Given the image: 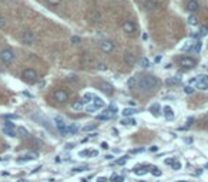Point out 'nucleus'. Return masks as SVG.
<instances>
[{"mask_svg":"<svg viewBox=\"0 0 208 182\" xmlns=\"http://www.w3.org/2000/svg\"><path fill=\"white\" fill-rule=\"evenodd\" d=\"M193 121H194V118L191 117V118H188V121H187V127H189L191 124H193Z\"/></svg>","mask_w":208,"mask_h":182,"instance_id":"50","label":"nucleus"},{"mask_svg":"<svg viewBox=\"0 0 208 182\" xmlns=\"http://www.w3.org/2000/svg\"><path fill=\"white\" fill-rule=\"evenodd\" d=\"M74 142H68V144H66V149H72V148H74Z\"/></svg>","mask_w":208,"mask_h":182,"instance_id":"48","label":"nucleus"},{"mask_svg":"<svg viewBox=\"0 0 208 182\" xmlns=\"http://www.w3.org/2000/svg\"><path fill=\"white\" fill-rule=\"evenodd\" d=\"M193 46H194V43H191V41H187V43L184 44L183 47H181V50H183V51H191Z\"/></svg>","mask_w":208,"mask_h":182,"instance_id":"29","label":"nucleus"},{"mask_svg":"<svg viewBox=\"0 0 208 182\" xmlns=\"http://www.w3.org/2000/svg\"><path fill=\"white\" fill-rule=\"evenodd\" d=\"M150 168L151 167H137V168H134V174L136 175H138V176H143V175H146L147 172L150 171Z\"/></svg>","mask_w":208,"mask_h":182,"instance_id":"12","label":"nucleus"},{"mask_svg":"<svg viewBox=\"0 0 208 182\" xmlns=\"http://www.w3.org/2000/svg\"><path fill=\"white\" fill-rule=\"evenodd\" d=\"M46 2L50 6H60L61 4V0H46Z\"/></svg>","mask_w":208,"mask_h":182,"instance_id":"34","label":"nucleus"},{"mask_svg":"<svg viewBox=\"0 0 208 182\" xmlns=\"http://www.w3.org/2000/svg\"><path fill=\"white\" fill-rule=\"evenodd\" d=\"M150 111H151L152 115H158L160 114V104H158V102L152 104L151 107H150Z\"/></svg>","mask_w":208,"mask_h":182,"instance_id":"23","label":"nucleus"},{"mask_svg":"<svg viewBox=\"0 0 208 182\" xmlns=\"http://www.w3.org/2000/svg\"><path fill=\"white\" fill-rule=\"evenodd\" d=\"M101 148L103 149H107V148H109V144H107V142H101Z\"/></svg>","mask_w":208,"mask_h":182,"instance_id":"49","label":"nucleus"},{"mask_svg":"<svg viewBox=\"0 0 208 182\" xmlns=\"http://www.w3.org/2000/svg\"><path fill=\"white\" fill-rule=\"evenodd\" d=\"M141 152H144V148H137V149H133V151H131V154H141Z\"/></svg>","mask_w":208,"mask_h":182,"instance_id":"45","label":"nucleus"},{"mask_svg":"<svg viewBox=\"0 0 208 182\" xmlns=\"http://www.w3.org/2000/svg\"><path fill=\"white\" fill-rule=\"evenodd\" d=\"M22 41L26 44V46H31V44L36 43V36H34L33 31L26 30V31H23V34H22Z\"/></svg>","mask_w":208,"mask_h":182,"instance_id":"6","label":"nucleus"},{"mask_svg":"<svg viewBox=\"0 0 208 182\" xmlns=\"http://www.w3.org/2000/svg\"><path fill=\"white\" fill-rule=\"evenodd\" d=\"M17 182H27V179H19Z\"/></svg>","mask_w":208,"mask_h":182,"instance_id":"58","label":"nucleus"},{"mask_svg":"<svg viewBox=\"0 0 208 182\" xmlns=\"http://www.w3.org/2000/svg\"><path fill=\"white\" fill-rule=\"evenodd\" d=\"M111 179L114 182H124V176H121V175H115V176H113Z\"/></svg>","mask_w":208,"mask_h":182,"instance_id":"39","label":"nucleus"},{"mask_svg":"<svg viewBox=\"0 0 208 182\" xmlns=\"http://www.w3.org/2000/svg\"><path fill=\"white\" fill-rule=\"evenodd\" d=\"M22 78L26 81V83L34 84L39 80V74H37V71L33 70V68H26V70H23V73H22Z\"/></svg>","mask_w":208,"mask_h":182,"instance_id":"2","label":"nucleus"},{"mask_svg":"<svg viewBox=\"0 0 208 182\" xmlns=\"http://www.w3.org/2000/svg\"><path fill=\"white\" fill-rule=\"evenodd\" d=\"M140 65H141V67H144V68L150 67V60L147 59V57H143V59L140 60Z\"/></svg>","mask_w":208,"mask_h":182,"instance_id":"31","label":"nucleus"},{"mask_svg":"<svg viewBox=\"0 0 208 182\" xmlns=\"http://www.w3.org/2000/svg\"><path fill=\"white\" fill-rule=\"evenodd\" d=\"M3 133L6 134V135H9V137H16V135H17V134H16V131L13 130V128H6V127L3 128Z\"/></svg>","mask_w":208,"mask_h":182,"instance_id":"27","label":"nucleus"},{"mask_svg":"<svg viewBox=\"0 0 208 182\" xmlns=\"http://www.w3.org/2000/svg\"><path fill=\"white\" fill-rule=\"evenodd\" d=\"M205 168H207V169H208V164H207V165H205Z\"/></svg>","mask_w":208,"mask_h":182,"instance_id":"59","label":"nucleus"},{"mask_svg":"<svg viewBox=\"0 0 208 182\" xmlns=\"http://www.w3.org/2000/svg\"><path fill=\"white\" fill-rule=\"evenodd\" d=\"M94 130H97V124H88V125L83 127L84 133H90V131H94Z\"/></svg>","mask_w":208,"mask_h":182,"instance_id":"26","label":"nucleus"},{"mask_svg":"<svg viewBox=\"0 0 208 182\" xmlns=\"http://www.w3.org/2000/svg\"><path fill=\"white\" fill-rule=\"evenodd\" d=\"M127 159H128V157H123V158H120V159L115 161V165H124V164L127 162Z\"/></svg>","mask_w":208,"mask_h":182,"instance_id":"35","label":"nucleus"},{"mask_svg":"<svg viewBox=\"0 0 208 182\" xmlns=\"http://www.w3.org/2000/svg\"><path fill=\"white\" fill-rule=\"evenodd\" d=\"M53 97H54V100H56L59 104H63V102H66L68 100V94L66 93L64 90H57Z\"/></svg>","mask_w":208,"mask_h":182,"instance_id":"9","label":"nucleus"},{"mask_svg":"<svg viewBox=\"0 0 208 182\" xmlns=\"http://www.w3.org/2000/svg\"><path fill=\"white\" fill-rule=\"evenodd\" d=\"M100 49H101L103 53H111L113 50L115 49V46H114V43L110 40H103L101 43H100Z\"/></svg>","mask_w":208,"mask_h":182,"instance_id":"10","label":"nucleus"},{"mask_svg":"<svg viewBox=\"0 0 208 182\" xmlns=\"http://www.w3.org/2000/svg\"><path fill=\"white\" fill-rule=\"evenodd\" d=\"M197 81H208V75H198V77H197Z\"/></svg>","mask_w":208,"mask_h":182,"instance_id":"43","label":"nucleus"},{"mask_svg":"<svg viewBox=\"0 0 208 182\" xmlns=\"http://www.w3.org/2000/svg\"><path fill=\"white\" fill-rule=\"evenodd\" d=\"M78 133V128L74 125V124H67V130H66V134L68 135H73V134H77Z\"/></svg>","mask_w":208,"mask_h":182,"instance_id":"17","label":"nucleus"},{"mask_svg":"<svg viewBox=\"0 0 208 182\" xmlns=\"http://www.w3.org/2000/svg\"><path fill=\"white\" fill-rule=\"evenodd\" d=\"M187 22H188L189 26H197V24H198V17L193 13V14H189V17L187 19Z\"/></svg>","mask_w":208,"mask_h":182,"instance_id":"19","label":"nucleus"},{"mask_svg":"<svg viewBox=\"0 0 208 182\" xmlns=\"http://www.w3.org/2000/svg\"><path fill=\"white\" fill-rule=\"evenodd\" d=\"M86 111H87V112H94V111H97V107L93 104V102H90V104L86 107Z\"/></svg>","mask_w":208,"mask_h":182,"instance_id":"32","label":"nucleus"},{"mask_svg":"<svg viewBox=\"0 0 208 182\" xmlns=\"http://www.w3.org/2000/svg\"><path fill=\"white\" fill-rule=\"evenodd\" d=\"M83 105H84V102L80 100V101L73 102V104H72V108L74 110V111H81V110H83Z\"/></svg>","mask_w":208,"mask_h":182,"instance_id":"22","label":"nucleus"},{"mask_svg":"<svg viewBox=\"0 0 208 182\" xmlns=\"http://www.w3.org/2000/svg\"><path fill=\"white\" fill-rule=\"evenodd\" d=\"M72 41H73V43H77V41H80V39H78V37H73Z\"/></svg>","mask_w":208,"mask_h":182,"instance_id":"53","label":"nucleus"},{"mask_svg":"<svg viewBox=\"0 0 208 182\" xmlns=\"http://www.w3.org/2000/svg\"><path fill=\"white\" fill-rule=\"evenodd\" d=\"M87 169V167H78V168H74V172H81V171H86Z\"/></svg>","mask_w":208,"mask_h":182,"instance_id":"47","label":"nucleus"},{"mask_svg":"<svg viewBox=\"0 0 208 182\" xmlns=\"http://www.w3.org/2000/svg\"><path fill=\"white\" fill-rule=\"evenodd\" d=\"M91 102H93V104L97 107V110H101V108L106 107V102H104V100H101L100 97H94V100Z\"/></svg>","mask_w":208,"mask_h":182,"instance_id":"16","label":"nucleus"},{"mask_svg":"<svg viewBox=\"0 0 208 182\" xmlns=\"http://www.w3.org/2000/svg\"><path fill=\"white\" fill-rule=\"evenodd\" d=\"M123 31H124L125 34H128V36H133V34L136 33V24H134L131 20H125V22L123 23Z\"/></svg>","mask_w":208,"mask_h":182,"instance_id":"8","label":"nucleus"},{"mask_svg":"<svg viewBox=\"0 0 208 182\" xmlns=\"http://www.w3.org/2000/svg\"><path fill=\"white\" fill-rule=\"evenodd\" d=\"M181 167H183V165H181V162H178V161H174V164L171 165V168H173V169H174V171L181 169Z\"/></svg>","mask_w":208,"mask_h":182,"instance_id":"36","label":"nucleus"},{"mask_svg":"<svg viewBox=\"0 0 208 182\" xmlns=\"http://www.w3.org/2000/svg\"><path fill=\"white\" fill-rule=\"evenodd\" d=\"M194 91H195V90H194L193 87H189V86H187L185 88H184V93H185V94H188V96H191V94H194Z\"/></svg>","mask_w":208,"mask_h":182,"instance_id":"37","label":"nucleus"},{"mask_svg":"<svg viewBox=\"0 0 208 182\" xmlns=\"http://www.w3.org/2000/svg\"><path fill=\"white\" fill-rule=\"evenodd\" d=\"M97 155H99V151H96V149H93V151H90L88 152V157H97Z\"/></svg>","mask_w":208,"mask_h":182,"instance_id":"46","label":"nucleus"},{"mask_svg":"<svg viewBox=\"0 0 208 182\" xmlns=\"http://www.w3.org/2000/svg\"><path fill=\"white\" fill-rule=\"evenodd\" d=\"M2 159H3V158H2V157H0V161H2Z\"/></svg>","mask_w":208,"mask_h":182,"instance_id":"60","label":"nucleus"},{"mask_svg":"<svg viewBox=\"0 0 208 182\" xmlns=\"http://www.w3.org/2000/svg\"><path fill=\"white\" fill-rule=\"evenodd\" d=\"M160 7V3L157 0H144L143 2V9L147 12H152V10H157Z\"/></svg>","mask_w":208,"mask_h":182,"instance_id":"7","label":"nucleus"},{"mask_svg":"<svg viewBox=\"0 0 208 182\" xmlns=\"http://www.w3.org/2000/svg\"><path fill=\"white\" fill-rule=\"evenodd\" d=\"M136 124H137V121L134 120V118H130V117L121 120V125H136Z\"/></svg>","mask_w":208,"mask_h":182,"instance_id":"20","label":"nucleus"},{"mask_svg":"<svg viewBox=\"0 0 208 182\" xmlns=\"http://www.w3.org/2000/svg\"><path fill=\"white\" fill-rule=\"evenodd\" d=\"M198 31H200V36L204 37V36H207V34H208V27H205V26H204V27H201Z\"/></svg>","mask_w":208,"mask_h":182,"instance_id":"38","label":"nucleus"},{"mask_svg":"<svg viewBox=\"0 0 208 182\" xmlns=\"http://www.w3.org/2000/svg\"><path fill=\"white\" fill-rule=\"evenodd\" d=\"M0 60L6 64H10V63L14 60V51L12 49H3L0 50Z\"/></svg>","mask_w":208,"mask_h":182,"instance_id":"3","label":"nucleus"},{"mask_svg":"<svg viewBox=\"0 0 208 182\" xmlns=\"http://www.w3.org/2000/svg\"><path fill=\"white\" fill-rule=\"evenodd\" d=\"M113 158H114L113 155H106V159H113Z\"/></svg>","mask_w":208,"mask_h":182,"instance_id":"56","label":"nucleus"},{"mask_svg":"<svg viewBox=\"0 0 208 182\" xmlns=\"http://www.w3.org/2000/svg\"><path fill=\"white\" fill-rule=\"evenodd\" d=\"M180 75H175V77H171V78H168L167 80V84L168 86H175V84H178L180 83Z\"/></svg>","mask_w":208,"mask_h":182,"instance_id":"24","label":"nucleus"},{"mask_svg":"<svg viewBox=\"0 0 208 182\" xmlns=\"http://www.w3.org/2000/svg\"><path fill=\"white\" fill-rule=\"evenodd\" d=\"M185 9L188 10L189 13H195V12H198V9H200V3L197 0H188L185 3Z\"/></svg>","mask_w":208,"mask_h":182,"instance_id":"11","label":"nucleus"},{"mask_svg":"<svg viewBox=\"0 0 208 182\" xmlns=\"http://www.w3.org/2000/svg\"><path fill=\"white\" fill-rule=\"evenodd\" d=\"M136 112H138V111L136 110V108L127 107V108H124V110L121 111V114H123V118H127V117H131V115H134Z\"/></svg>","mask_w":208,"mask_h":182,"instance_id":"14","label":"nucleus"},{"mask_svg":"<svg viewBox=\"0 0 208 182\" xmlns=\"http://www.w3.org/2000/svg\"><path fill=\"white\" fill-rule=\"evenodd\" d=\"M150 172H151L154 176H161V169H158V168H155V167L150 168Z\"/></svg>","mask_w":208,"mask_h":182,"instance_id":"30","label":"nucleus"},{"mask_svg":"<svg viewBox=\"0 0 208 182\" xmlns=\"http://www.w3.org/2000/svg\"><path fill=\"white\" fill-rule=\"evenodd\" d=\"M113 134H114V135H118V131L115 130V128H113Z\"/></svg>","mask_w":208,"mask_h":182,"instance_id":"55","label":"nucleus"},{"mask_svg":"<svg viewBox=\"0 0 208 182\" xmlns=\"http://www.w3.org/2000/svg\"><path fill=\"white\" fill-rule=\"evenodd\" d=\"M184 141H185L187 144H191V142H193V138H185Z\"/></svg>","mask_w":208,"mask_h":182,"instance_id":"52","label":"nucleus"},{"mask_svg":"<svg viewBox=\"0 0 208 182\" xmlns=\"http://www.w3.org/2000/svg\"><path fill=\"white\" fill-rule=\"evenodd\" d=\"M163 112H164V117L167 118V120H173L174 118V110L171 107H164V110H163Z\"/></svg>","mask_w":208,"mask_h":182,"instance_id":"15","label":"nucleus"},{"mask_svg":"<svg viewBox=\"0 0 208 182\" xmlns=\"http://www.w3.org/2000/svg\"><path fill=\"white\" fill-rule=\"evenodd\" d=\"M19 134H20L22 137H27V135H29V133L24 130V128H19Z\"/></svg>","mask_w":208,"mask_h":182,"instance_id":"42","label":"nucleus"},{"mask_svg":"<svg viewBox=\"0 0 208 182\" xmlns=\"http://www.w3.org/2000/svg\"><path fill=\"white\" fill-rule=\"evenodd\" d=\"M160 61H161V56H157L155 57V63H160Z\"/></svg>","mask_w":208,"mask_h":182,"instance_id":"54","label":"nucleus"},{"mask_svg":"<svg viewBox=\"0 0 208 182\" xmlns=\"http://www.w3.org/2000/svg\"><path fill=\"white\" fill-rule=\"evenodd\" d=\"M54 124H56V128L60 131V133L63 134V135H66V130H67V122H66L64 117H61V115H56L54 117Z\"/></svg>","mask_w":208,"mask_h":182,"instance_id":"4","label":"nucleus"},{"mask_svg":"<svg viewBox=\"0 0 208 182\" xmlns=\"http://www.w3.org/2000/svg\"><path fill=\"white\" fill-rule=\"evenodd\" d=\"M6 27V19H4L3 16H0V29Z\"/></svg>","mask_w":208,"mask_h":182,"instance_id":"41","label":"nucleus"},{"mask_svg":"<svg viewBox=\"0 0 208 182\" xmlns=\"http://www.w3.org/2000/svg\"><path fill=\"white\" fill-rule=\"evenodd\" d=\"M195 87L200 90H207L208 88V81H197Z\"/></svg>","mask_w":208,"mask_h":182,"instance_id":"25","label":"nucleus"},{"mask_svg":"<svg viewBox=\"0 0 208 182\" xmlns=\"http://www.w3.org/2000/svg\"><path fill=\"white\" fill-rule=\"evenodd\" d=\"M107 111H109L110 112V114H111V115H114V114H117V105H114V104H111V105H110V107H109V110H107Z\"/></svg>","mask_w":208,"mask_h":182,"instance_id":"33","label":"nucleus"},{"mask_svg":"<svg viewBox=\"0 0 208 182\" xmlns=\"http://www.w3.org/2000/svg\"><path fill=\"white\" fill-rule=\"evenodd\" d=\"M160 86V80L151 74H144L138 78V87L143 91H154Z\"/></svg>","mask_w":208,"mask_h":182,"instance_id":"1","label":"nucleus"},{"mask_svg":"<svg viewBox=\"0 0 208 182\" xmlns=\"http://www.w3.org/2000/svg\"><path fill=\"white\" fill-rule=\"evenodd\" d=\"M4 127H6V128H13V130L16 128V125L12 122V121H6V122H4Z\"/></svg>","mask_w":208,"mask_h":182,"instance_id":"40","label":"nucleus"},{"mask_svg":"<svg viewBox=\"0 0 208 182\" xmlns=\"http://www.w3.org/2000/svg\"><path fill=\"white\" fill-rule=\"evenodd\" d=\"M178 64L181 65L183 68H194L197 65V61L195 59H193V57H181L180 60H178Z\"/></svg>","mask_w":208,"mask_h":182,"instance_id":"5","label":"nucleus"},{"mask_svg":"<svg viewBox=\"0 0 208 182\" xmlns=\"http://www.w3.org/2000/svg\"><path fill=\"white\" fill-rule=\"evenodd\" d=\"M106 181H107L106 178H100V179H99V182H106Z\"/></svg>","mask_w":208,"mask_h":182,"instance_id":"57","label":"nucleus"},{"mask_svg":"<svg viewBox=\"0 0 208 182\" xmlns=\"http://www.w3.org/2000/svg\"><path fill=\"white\" fill-rule=\"evenodd\" d=\"M106 65H104V64H99V70H106Z\"/></svg>","mask_w":208,"mask_h":182,"instance_id":"51","label":"nucleus"},{"mask_svg":"<svg viewBox=\"0 0 208 182\" xmlns=\"http://www.w3.org/2000/svg\"><path fill=\"white\" fill-rule=\"evenodd\" d=\"M174 161H175V158H167L164 162L167 164V165H173V164H174Z\"/></svg>","mask_w":208,"mask_h":182,"instance_id":"44","label":"nucleus"},{"mask_svg":"<svg viewBox=\"0 0 208 182\" xmlns=\"http://www.w3.org/2000/svg\"><path fill=\"white\" fill-rule=\"evenodd\" d=\"M111 117H113V115L106 110V111H103L101 114L97 115V120H99V121H107V120H110Z\"/></svg>","mask_w":208,"mask_h":182,"instance_id":"18","label":"nucleus"},{"mask_svg":"<svg viewBox=\"0 0 208 182\" xmlns=\"http://www.w3.org/2000/svg\"><path fill=\"white\" fill-rule=\"evenodd\" d=\"M201 49H202L201 40H197L195 43H194V46H193V49H191V51H193V53H197V54H198V53L201 51Z\"/></svg>","mask_w":208,"mask_h":182,"instance_id":"21","label":"nucleus"},{"mask_svg":"<svg viewBox=\"0 0 208 182\" xmlns=\"http://www.w3.org/2000/svg\"><path fill=\"white\" fill-rule=\"evenodd\" d=\"M124 61L127 65H134L136 64V56L131 53H127V54H124Z\"/></svg>","mask_w":208,"mask_h":182,"instance_id":"13","label":"nucleus"},{"mask_svg":"<svg viewBox=\"0 0 208 182\" xmlns=\"http://www.w3.org/2000/svg\"><path fill=\"white\" fill-rule=\"evenodd\" d=\"M101 87H103V90L106 91L107 94H111L113 93V87L110 86V84H107V83H101Z\"/></svg>","mask_w":208,"mask_h":182,"instance_id":"28","label":"nucleus"}]
</instances>
